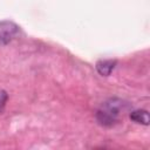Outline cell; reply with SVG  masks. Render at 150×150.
Here are the masks:
<instances>
[{
	"label": "cell",
	"mask_w": 150,
	"mask_h": 150,
	"mask_svg": "<svg viewBox=\"0 0 150 150\" xmlns=\"http://www.w3.org/2000/svg\"><path fill=\"white\" fill-rule=\"evenodd\" d=\"M123 107V101L118 98H110L109 101L104 102L102 108L96 112L97 122L103 127H112L117 122Z\"/></svg>",
	"instance_id": "1"
},
{
	"label": "cell",
	"mask_w": 150,
	"mask_h": 150,
	"mask_svg": "<svg viewBox=\"0 0 150 150\" xmlns=\"http://www.w3.org/2000/svg\"><path fill=\"white\" fill-rule=\"evenodd\" d=\"M19 33V26L12 21H0V46L11 42Z\"/></svg>",
	"instance_id": "2"
},
{
	"label": "cell",
	"mask_w": 150,
	"mask_h": 150,
	"mask_svg": "<svg viewBox=\"0 0 150 150\" xmlns=\"http://www.w3.org/2000/svg\"><path fill=\"white\" fill-rule=\"evenodd\" d=\"M116 66V60H111V59H108V60H100L96 62V70L100 75L102 76H109L111 74V71L114 70Z\"/></svg>",
	"instance_id": "3"
},
{
	"label": "cell",
	"mask_w": 150,
	"mask_h": 150,
	"mask_svg": "<svg viewBox=\"0 0 150 150\" xmlns=\"http://www.w3.org/2000/svg\"><path fill=\"white\" fill-rule=\"evenodd\" d=\"M130 118L134 122L139 123V124H143V125H148L149 122H150L149 112H148V110H144V109H137V110L131 111Z\"/></svg>",
	"instance_id": "4"
},
{
	"label": "cell",
	"mask_w": 150,
	"mask_h": 150,
	"mask_svg": "<svg viewBox=\"0 0 150 150\" xmlns=\"http://www.w3.org/2000/svg\"><path fill=\"white\" fill-rule=\"evenodd\" d=\"M7 98H8V95L5 90H0V112L4 110L5 105H6V102H7Z\"/></svg>",
	"instance_id": "5"
}]
</instances>
